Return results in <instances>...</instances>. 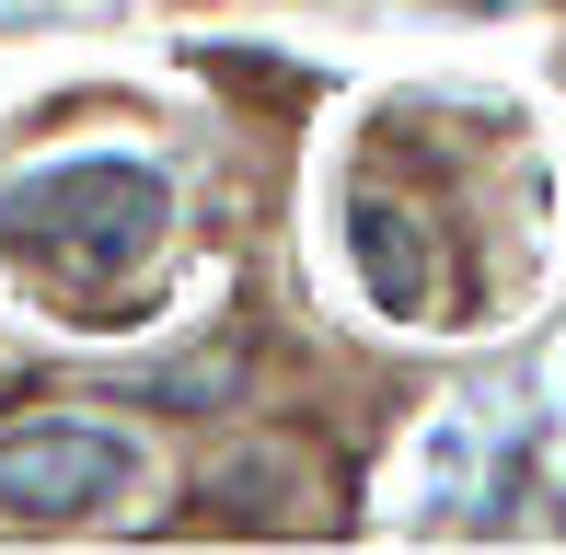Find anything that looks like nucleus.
Instances as JSON below:
<instances>
[{"mask_svg": "<svg viewBox=\"0 0 566 555\" xmlns=\"http://www.w3.org/2000/svg\"><path fill=\"white\" fill-rule=\"evenodd\" d=\"M163 220H174V186L150 163H116V150H93V163H46V174L12 186V243L35 266L82 278V290L127 278L150 243H163Z\"/></svg>", "mask_w": 566, "mask_h": 555, "instance_id": "1", "label": "nucleus"}, {"mask_svg": "<svg viewBox=\"0 0 566 555\" xmlns=\"http://www.w3.org/2000/svg\"><path fill=\"white\" fill-rule=\"evenodd\" d=\"M150 486V451L93 417H35L0 440V521H105Z\"/></svg>", "mask_w": 566, "mask_h": 555, "instance_id": "2", "label": "nucleus"}]
</instances>
